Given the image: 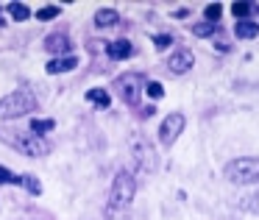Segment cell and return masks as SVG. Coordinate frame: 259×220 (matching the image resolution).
I'll use <instances>...</instances> for the list:
<instances>
[{
  "label": "cell",
  "mask_w": 259,
  "mask_h": 220,
  "mask_svg": "<svg viewBox=\"0 0 259 220\" xmlns=\"http://www.w3.org/2000/svg\"><path fill=\"white\" fill-rule=\"evenodd\" d=\"M137 192V181L128 170H120L114 175L112 187H109V201H106V220H125L128 206L134 201Z\"/></svg>",
  "instance_id": "1"
},
{
  "label": "cell",
  "mask_w": 259,
  "mask_h": 220,
  "mask_svg": "<svg viewBox=\"0 0 259 220\" xmlns=\"http://www.w3.org/2000/svg\"><path fill=\"white\" fill-rule=\"evenodd\" d=\"M36 109V95L31 86H17L6 98H0V120H17Z\"/></svg>",
  "instance_id": "2"
},
{
  "label": "cell",
  "mask_w": 259,
  "mask_h": 220,
  "mask_svg": "<svg viewBox=\"0 0 259 220\" xmlns=\"http://www.w3.org/2000/svg\"><path fill=\"white\" fill-rule=\"evenodd\" d=\"M0 142H6V145H12L14 151L25 153V156H48L51 153V145H48L42 137L31 134V131H12V128H0Z\"/></svg>",
  "instance_id": "3"
},
{
  "label": "cell",
  "mask_w": 259,
  "mask_h": 220,
  "mask_svg": "<svg viewBox=\"0 0 259 220\" xmlns=\"http://www.w3.org/2000/svg\"><path fill=\"white\" fill-rule=\"evenodd\" d=\"M223 175L226 181L231 184H256L259 181V159L256 156H242V159H231L229 164L223 167Z\"/></svg>",
  "instance_id": "4"
},
{
  "label": "cell",
  "mask_w": 259,
  "mask_h": 220,
  "mask_svg": "<svg viewBox=\"0 0 259 220\" xmlns=\"http://www.w3.org/2000/svg\"><path fill=\"white\" fill-rule=\"evenodd\" d=\"M114 90H117V95L123 98V103L140 106L142 90H145V78H142L140 73H123L117 81H114Z\"/></svg>",
  "instance_id": "5"
},
{
  "label": "cell",
  "mask_w": 259,
  "mask_h": 220,
  "mask_svg": "<svg viewBox=\"0 0 259 220\" xmlns=\"http://www.w3.org/2000/svg\"><path fill=\"white\" fill-rule=\"evenodd\" d=\"M184 125H187V120H184V114H181V112L167 114V117L162 120V125H159V142H162L164 148L176 145V140L181 137Z\"/></svg>",
  "instance_id": "6"
},
{
  "label": "cell",
  "mask_w": 259,
  "mask_h": 220,
  "mask_svg": "<svg viewBox=\"0 0 259 220\" xmlns=\"http://www.w3.org/2000/svg\"><path fill=\"white\" fill-rule=\"evenodd\" d=\"M192 64H195V56H192L190 48H179V51L173 53V56L167 59V70L173 75H184L192 70Z\"/></svg>",
  "instance_id": "7"
},
{
  "label": "cell",
  "mask_w": 259,
  "mask_h": 220,
  "mask_svg": "<svg viewBox=\"0 0 259 220\" xmlns=\"http://www.w3.org/2000/svg\"><path fill=\"white\" fill-rule=\"evenodd\" d=\"M70 48H73V42L67 39V34H51V36L45 39V51L53 53L56 59L70 56Z\"/></svg>",
  "instance_id": "8"
},
{
  "label": "cell",
  "mask_w": 259,
  "mask_h": 220,
  "mask_svg": "<svg viewBox=\"0 0 259 220\" xmlns=\"http://www.w3.org/2000/svg\"><path fill=\"white\" fill-rule=\"evenodd\" d=\"M78 67V59L75 56H62V59H53V62L45 64V70L51 75H59V73H70V70Z\"/></svg>",
  "instance_id": "9"
},
{
  "label": "cell",
  "mask_w": 259,
  "mask_h": 220,
  "mask_svg": "<svg viewBox=\"0 0 259 220\" xmlns=\"http://www.w3.org/2000/svg\"><path fill=\"white\" fill-rule=\"evenodd\" d=\"M131 51H134V48H131L128 39H114V42H109V45H106V53L112 59H128Z\"/></svg>",
  "instance_id": "10"
},
{
  "label": "cell",
  "mask_w": 259,
  "mask_h": 220,
  "mask_svg": "<svg viewBox=\"0 0 259 220\" xmlns=\"http://www.w3.org/2000/svg\"><path fill=\"white\" fill-rule=\"evenodd\" d=\"M234 36H237V39H256V36H259V23H251V20L237 23L234 25Z\"/></svg>",
  "instance_id": "11"
},
{
  "label": "cell",
  "mask_w": 259,
  "mask_h": 220,
  "mask_svg": "<svg viewBox=\"0 0 259 220\" xmlns=\"http://www.w3.org/2000/svg\"><path fill=\"white\" fill-rule=\"evenodd\" d=\"M87 101L95 103L98 109H109V106H112V98H109V92L101 90V86H95V90H87Z\"/></svg>",
  "instance_id": "12"
},
{
  "label": "cell",
  "mask_w": 259,
  "mask_h": 220,
  "mask_svg": "<svg viewBox=\"0 0 259 220\" xmlns=\"http://www.w3.org/2000/svg\"><path fill=\"white\" fill-rule=\"evenodd\" d=\"M95 25H98V28L117 25V12H114V9H101V12L95 14Z\"/></svg>",
  "instance_id": "13"
},
{
  "label": "cell",
  "mask_w": 259,
  "mask_h": 220,
  "mask_svg": "<svg viewBox=\"0 0 259 220\" xmlns=\"http://www.w3.org/2000/svg\"><path fill=\"white\" fill-rule=\"evenodd\" d=\"M53 120H34V123L28 125V131L31 134H36V137H42V134H48V131H53Z\"/></svg>",
  "instance_id": "14"
},
{
  "label": "cell",
  "mask_w": 259,
  "mask_h": 220,
  "mask_svg": "<svg viewBox=\"0 0 259 220\" xmlns=\"http://www.w3.org/2000/svg\"><path fill=\"white\" fill-rule=\"evenodd\" d=\"M3 184H20V187H23V175L12 173L9 167H3V164H0V187H3Z\"/></svg>",
  "instance_id": "15"
},
{
  "label": "cell",
  "mask_w": 259,
  "mask_h": 220,
  "mask_svg": "<svg viewBox=\"0 0 259 220\" xmlns=\"http://www.w3.org/2000/svg\"><path fill=\"white\" fill-rule=\"evenodd\" d=\"M220 14H223V6H220V3H209V6L203 9V17H206V23H212V25H218Z\"/></svg>",
  "instance_id": "16"
},
{
  "label": "cell",
  "mask_w": 259,
  "mask_h": 220,
  "mask_svg": "<svg viewBox=\"0 0 259 220\" xmlns=\"http://www.w3.org/2000/svg\"><path fill=\"white\" fill-rule=\"evenodd\" d=\"M59 17V6H42L39 12H36V20L39 23H51V20Z\"/></svg>",
  "instance_id": "17"
},
{
  "label": "cell",
  "mask_w": 259,
  "mask_h": 220,
  "mask_svg": "<svg viewBox=\"0 0 259 220\" xmlns=\"http://www.w3.org/2000/svg\"><path fill=\"white\" fill-rule=\"evenodd\" d=\"M9 14L23 23V20H28V6L25 3H9Z\"/></svg>",
  "instance_id": "18"
},
{
  "label": "cell",
  "mask_w": 259,
  "mask_h": 220,
  "mask_svg": "<svg viewBox=\"0 0 259 220\" xmlns=\"http://www.w3.org/2000/svg\"><path fill=\"white\" fill-rule=\"evenodd\" d=\"M214 31H218V25H212V23L203 20V23H198L195 28H192V34L195 36H214Z\"/></svg>",
  "instance_id": "19"
},
{
  "label": "cell",
  "mask_w": 259,
  "mask_h": 220,
  "mask_svg": "<svg viewBox=\"0 0 259 220\" xmlns=\"http://www.w3.org/2000/svg\"><path fill=\"white\" fill-rule=\"evenodd\" d=\"M145 92H148V98H151V101H159V98L164 95L162 84H156V81H148V84H145Z\"/></svg>",
  "instance_id": "20"
},
{
  "label": "cell",
  "mask_w": 259,
  "mask_h": 220,
  "mask_svg": "<svg viewBox=\"0 0 259 220\" xmlns=\"http://www.w3.org/2000/svg\"><path fill=\"white\" fill-rule=\"evenodd\" d=\"M23 187H25V190H28V192H31V195H39V192H42V187H39V181H36V179H34V175H25V179H23Z\"/></svg>",
  "instance_id": "21"
},
{
  "label": "cell",
  "mask_w": 259,
  "mask_h": 220,
  "mask_svg": "<svg viewBox=\"0 0 259 220\" xmlns=\"http://www.w3.org/2000/svg\"><path fill=\"white\" fill-rule=\"evenodd\" d=\"M231 12H234V17H240V23H242V20H248L251 6H248V3H234V6H231Z\"/></svg>",
  "instance_id": "22"
},
{
  "label": "cell",
  "mask_w": 259,
  "mask_h": 220,
  "mask_svg": "<svg viewBox=\"0 0 259 220\" xmlns=\"http://www.w3.org/2000/svg\"><path fill=\"white\" fill-rule=\"evenodd\" d=\"M153 45H156L159 51H164V48L173 45V36H170V34H159V36H153Z\"/></svg>",
  "instance_id": "23"
},
{
  "label": "cell",
  "mask_w": 259,
  "mask_h": 220,
  "mask_svg": "<svg viewBox=\"0 0 259 220\" xmlns=\"http://www.w3.org/2000/svg\"><path fill=\"white\" fill-rule=\"evenodd\" d=\"M0 25H3V17H0Z\"/></svg>",
  "instance_id": "24"
}]
</instances>
